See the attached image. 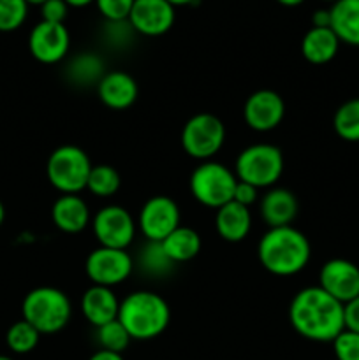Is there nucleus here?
Returning a JSON list of instances; mask_svg holds the SVG:
<instances>
[{"label": "nucleus", "instance_id": "0eeeda50", "mask_svg": "<svg viewBox=\"0 0 359 360\" xmlns=\"http://www.w3.org/2000/svg\"><path fill=\"white\" fill-rule=\"evenodd\" d=\"M236 178L234 171L220 162H201L190 174V193L203 206L218 210L224 204L231 202L234 195Z\"/></svg>", "mask_w": 359, "mask_h": 360}, {"label": "nucleus", "instance_id": "20e7f679", "mask_svg": "<svg viewBox=\"0 0 359 360\" xmlns=\"http://www.w3.org/2000/svg\"><path fill=\"white\" fill-rule=\"evenodd\" d=\"M21 315L41 334H56L70 322L73 304L69 295L60 288L37 287L25 295Z\"/></svg>", "mask_w": 359, "mask_h": 360}, {"label": "nucleus", "instance_id": "6e6552de", "mask_svg": "<svg viewBox=\"0 0 359 360\" xmlns=\"http://www.w3.org/2000/svg\"><path fill=\"white\" fill-rule=\"evenodd\" d=\"M182 148L190 158L211 160L225 143V125L211 112H197L183 125Z\"/></svg>", "mask_w": 359, "mask_h": 360}, {"label": "nucleus", "instance_id": "9d476101", "mask_svg": "<svg viewBox=\"0 0 359 360\" xmlns=\"http://www.w3.org/2000/svg\"><path fill=\"white\" fill-rule=\"evenodd\" d=\"M134 260L127 250L99 248L92 250L84 260V273L92 285H101V287H116L123 283L127 278L132 274Z\"/></svg>", "mask_w": 359, "mask_h": 360}, {"label": "nucleus", "instance_id": "2f4dec72", "mask_svg": "<svg viewBox=\"0 0 359 360\" xmlns=\"http://www.w3.org/2000/svg\"><path fill=\"white\" fill-rule=\"evenodd\" d=\"M336 360H359V333L344 329L333 341Z\"/></svg>", "mask_w": 359, "mask_h": 360}, {"label": "nucleus", "instance_id": "58836bf2", "mask_svg": "<svg viewBox=\"0 0 359 360\" xmlns=\"http://www.w3.org/2000/svg\"><path fill=\"white\" fill-rule=\"evenodd\" d=\"M65 2L69 7H87L92 2H95V0H65Z\"/></svg>", "mask_w": 359, "mask_h": 360}, {"label": "nucleus", "instance_id": "4c0bfd02", "mask_svg": "<svg viewBox=\"0 0 359 360\" xmlns=\"http://www.w3.org/2000/svg\"><path fill=\"white\" fill-rule=\"evenodd\" d=\"M88 360H125L122 354H115V352H108V350H99L95 352Z\"/></svg>", "mask_w": 359, "mask_h": 360}, {"label": "nucleus", "instance_id": "39448f33", "mask_svg": "<svg viewBox=\"0 0 359 360\" xmlns=\"http://www.w3.org/2000/svg\"><path fill=\"white\" fill-rule=\"evenodd\" d=\"M284 153L270 143H257L246 146L238 155L234 174L238 181H245L256 188H271L284 174Z\"/></svg>", "mask_w": 359, "mask_h": 360}, {"label": "nucleus", "instance_id": "37998d69", "mask_svg": "<svg viewBox=\"0 0 359 360\" xmlns=\"http://www.w3.org/2000/svg\"><path fill=\"white\" fill-rule=\"evenodd\" d=\"M25 2H27L28 6H42L46 0H25Z\"/></svg>", "mask_w": 359, "mask_h": 360}, {"label": "nucleus", "instance_id": "f257e3e1", "mask_svg": "<svg viewBox=\"0 0 359 360\" xmlns=\"http://www.w3.org/2000/svg\"><path fill=\"white\" fill-rule=\"evenodd\" d=\"M289 322L301 338L315 343H333L345 329L344 304L319 285L301 288L289 304Z\"/></svg>", "mask_w": 359, "mask_h": 360}, {"label": "nucleus", "instance_id": "b1692460", "mask_svg": "<svg viewBox=\"0 0 359 360\" xmlns=\"http://www.w3.org/2000/svg\"><path fill=\"white\" fill-rule=\"evenodd\" d=\"M104 60L97 55V53L84 51L70 58L67 63L65 76L73 84L80 88H97L99 81L106 74Z\"/></svg>", "mask_w": 359, "mask_h": 360}, {"label": "nucleus", "instance_id": "a211bd4d", "mask_svg": "<svg viewBox=\"0 0 359 360\" xmlns=\"http://www.w3.org/2000/svg\"><path fill=\"white\" fill-rule=\"evenodd\" d=\"M53 224L65 234H80L92 224L90 207L76 193H62L51 206Z\"/></svg>", "mask_w": 359, "mask_h": 360}, {"label": "nucleus", "instance_id": "1a4fd4ad", "mask_svg": "<svg viewBox=\"0 0 359 360\" xmlns=\"http://www.w3.org/2000/svg\"><path fill=\"white\" fill-rule=\"evenodd\" d=\"M92 231H94L95 239L99 246L116 250H127L132 245L136 238L137 224L134 220L129 210L118 204H109V206L101 207L92 217Z\"/></svg>", "mask_w": 359, "mask_h": 360}, {"label": "nucleus", "instance_id": "423d86ee", "mask_svg": "<svg viewBox=\"0 0 359 360\" xmlns=\"http://www.w3.org/2000/svg\"><path fill=\"white\" fill-rule=\"evenodd\" d=\"M92 162L87 151L74 144H63L51 151L46 162V176L60 193H80L87 190Z\"/></svg>", "mask_w": 359, "mask_h": 360}, {"label": "nucleus", "instance_id": "a18cd8bd", "mask_svg": "<svg viewBox=\"0 0 359 360\" xmlns=\"http://www.w3.org/2000/svg\"><path fill=\"white\" fill-rule=\"evenodd\" d=\"M322 2H333L334 4V2H336V0H322Z\"/></svg>", "mask_w": 359, "mask_h": 360}, {"label": "nucleus", "instance_id": "aec40b11", "mask_svg": "<svg viewBox=\"0 0 359 360\" xmlns=\"http://www.w3.org/2000/svg\"><path fill=\"white\" fill-rule=\"evenodd\" d=\"M215 229L217 234L227 243H239L252 231V213L250 207L231 202L218 207L215 214Z\"/></svg>", "mask_w": 359, "mask_h": 360}, {"label": "nucleus", "instance_id": "79ce46f5", "mask_svg": "<svg viewBox=\"0 0 359 360\" xmlns=\"http://www.w3.org/2000/svg\"><path fill=\"white\" fill-rule=\"evenodd\" d=\"M4 220H6V207H4L2 200H0V227H2Z\"/></svg>", "mask_w": 359, "mask_h": 360}, {"label": "nucleus", "instance_id": "393cba45", "mask_svg": "<svg viewBox=\"0 0 359 360\" xmlns=\"http://www.w3.org/2000/svg\"><path fill=\"white\" fill-rule=\"evenodd\" d=\"M333 129L340 139L359 143V98H351L336 109L333 116Z\"/></svg>", "mask_w": 359, "mask_h": 360}, {"label": "nucleus", "instance_id": "412c9836", "mask_svg": "<svg viewBox=\"0 0 359 360\" xmlns=\"http://www.w3.org/2000/svg\"><path fill=\"white\" fill-rule=\"evenodd\" d=\"M340 49V41L331 28L312 27L301 39V55L313 65L329 63Z\"/></svg>", "mask_w": 359, "mask_h": 360}, {"label": "nucleus", "instance_id": "c756f323", "mask_svg": "<svg viewBox=\"0 0 359 360\" xmlns=\"http://www.w3.org/2000/svg\"><path fill=\"white\" fill-rule=\"evenodd\" d=\"M28 4L25 0H0V32H14L25 23Z\"/></svg>", "mask_w": 359, "mask_h": 360}, {"label": "nucleus", "instance_id": "7c9ffc66", "mask_svg": "<svg viewBox=\"0 0 359 360\" xmlns=\"http://www.w3.org/2000/svg\"><path fill=\"white\" fill-rule=\"evenodd\" d=\"M134 34L136 32H134L129 20L104 21V27H102V39L113 48H125L132 41Z\"/></svg>", "mask_w": 359, "mask_h": 360}, {"label": "nucleus", "instance_id": "4468645a", "mask_svg": "<svg viewBox=\"0 0 359 360\" xmlns=\"http://www.w3.org/2000/svg\"><path fill=\"white\" fill-rule=\"evenodd\" d=\"M319 287L347 304L359 295V267L347 259H331L320 267Z\"/></svg>", "mask_w": 359, "mask_h": 360}, {"label": "nucleus", "instance_id": "72a5a7b5", "mask_svg": "<svg viewBox=\"0 0 359 360\" xmlns=\"http://www.w3.org/2000/svg\"><path fill=\"white\" fill-rule=\"evenodd\" d=\"M69 14V6L65 0H46L41 6L42 21L48 23H63Z\"/></svg>", "mask_w": 359, "mask_h": 360}, {"label": "nucleus", "instance_id": "e433bc0d", "mask_svg": "<svg viewBox=\"0 0 359 360\" xmlns=\"http://www.w3.org/2000/svg\"><path fill=\"white\" fill-rule=\"evenodd\" d=\"M313 27L331 28V13L329 9H317L312 16Z\"/></svg>", "mask_w": 359, "mask_h": 360}, {"label": "nucleus", "instance_id": "a878e982", "mask_svg": "<svg viewBox=\"0 0 359 360\" xmlns=\"http://www.w3.org/2000/svg\"><path fill=\"white\" fill-rule=\"evenodd\" d=\"M42 334L35 329L32 323L27 320H18L13 326L7 329L6 333V345L13 354L16 355H27L37 348L39 340Z\"/></svg>", "mask_w": 359, "mask_h": 360}, {"label": "nucleus", "instance_id": "5701e85b", "mask_svg": "<svg viewBox=\"0 0 359 360\" xmlns=\"http://www.w3.org/2000/svg\"><path fill=\"white\" fill-rule=\"evenodd\" d=\"M160 245L172 264L190 262L199 255L201 248H203L199 232L185 227V225L176 227L164 241H160Z\"/></svg>", "mask_w": 359, "mask_h": 360}, {"label": "nucleus", "instance_id": "4be33fe9", "mask_svg": "<svg viewBox=\"0 0 359 360\" xmlns=\"http://www.w3.org/2000/svg\"><path fill=\"white\" fill-rule=\"evenodd\" d=\"M331 30L338 41L359 46V0H336L331 6Z\"/></svg>", "mask_w": 359, "mask_h": 360}, {"label": "nucleus", "instance_id": "c9c22d12", "mask_svg": "<svg viewBox=\"0 0 359 360\" xmlns=\"http://www.w3.org/2000/svg\"><path fill=\"white\" fill-rule=\"evenodd\" d=\"M344 319H345V329L359 333V295L347 304H344Z\"/></svg>", "mask_w": 359, "mask_h": 360}, {"label": "nucleus", "instance_id": "c85d7f7f", "mask_svg": "<svg viewBox=\"0 0 359 360\" xmlns=\"http://www.w3.org/2000/svg\"><path fill=\"white\" fill-rule=\"evenodd\" d=\"M97 341L101 345V350L123 354L130 345V336L125 327L118 322V319L97 329Z\"/></svg>", "mask_w": 359, "mask_h": 360}, {"label": "nucleus", "instance_id": "473e14b6", "mask_svg": "<svg viewBox=\"0 0 359 360\" xmlns=\"http://www.w3.org/2000/svg\"><path fill=\"white\" fill-rule=\"evenodd\" d=\"M95 6L106 21H123L129 20L134 0H95Z\"/></svg>", "mask_w": 359, "mask_h": 360}, {"label": "nucleus", "instance_id": "cd10ccee", "mask_svg": "<svg viewBox=\"0 0 359 360\" xmlns=\"http://www.w3.org/2000/svg\"><path fill=\"white\" fill-rule=\"evenodd\" d=\"M176 264L169 260L160 243L146 241L139 253V267L148 276H168Z\"/></svg>", "mask_w": 359, "mask_h": 360}, {"label": "nucleus", "instance_id": "c03bdc74", "mask_svg": "<svg viewBox=\"0 0 359 360\" xmlns=\"http://www.w3.org/2000/svg\"><path fill=\"white\" fill-rule=\"evenodd\" d=\"M0 360H14L13 357H7V355H0Z\"/></svg>", "mask_w": 359, "mask_h": 360}, {"label": "nucleus", "instance_id": "2eb2a0df", "mask_svg": "<svg viewBox=\"0 0 359 360\" xmlns=\"http://www.w3.org/2000/svg\"><path fill=\"white\" fill-rule=\"evenodd\" d=\"M175 6L168 0H134L129 23L134 32L146 37H158L171 30L175 25Z\"/></svg>", "mask_w": 359, "mask_h": 360}, {"label": "nucleus", "instance_id": "f03ea898", "mask_svg": "<svg viewBox=\"0 0 359 360\" xmlns=\"http://www.w3.org/2000/svg\"><path fill=\"white\" fill-rule=\"evenodd\" d=\"M310 257L312 246L308 238L292 225L267 229L257 245L260 266L275 276L287 278L301 273L308 266Z\"/></svg>", "mask_w": 359, "mask_h": 360}, {"label": "nucleus", "instance_id": "ddd939ff", "mask_svg": "<svg viewBox=\"0 0 359 360\" xmlns=\"http://www.w3.org/2000/svg\"><path fill=\"white\" fill-rule=\"evenodd\" d=\"M285 116V102L275 90H257L245 101L243 120L256 132H270L282 123Z\"/></svg>", "mask_w": 359, "mask_h": 360}, {"label": "nucleus", "instance_id": "ea45409f", "mask_svg": "<svg viewBox=\"0 0 359 360\" xmlns=\"http://www.w3.org/2000/svg\"><path fill=\"white\" fill-rule=\"evenodd\" d=\"M278 4H282V6L285 7H296V6H301L305 0H277Z\"/></svg>", "mask_w": 359, "mask_h": 360}, {"label": "nucleus", "instance_id": "9b49d317", "mask_svg": "<svg viewBox=\"0 0 359 360\" xmlns=\"http://www.w3.org/2000/svg\"><path fill=\"white\" fill-rule=\"evenodd\" d=\"M182 213L176 204L168 195H153L143 204L137 218V227L146 241L160 243L180 227Z\"/></svg>", "mask_w": 359, "mask_h": 360}, {"label": "nucleus", "instance_id": "f8f14e48", "mask_svg": "<svg viewBox=\"0 0 359 360\" xmlns=\"http://www.w3.org/2000/svg\"><path fill=\"white\" fill-rule=\"evenodd\" d=\"M28 49L30 55L44 65L62 62L70 49V34L65 23L39 21L28 35Z\"/></svg>", "mask_w": 359, "mask_h": 360}, {"label": "nucleus", "instance_id": "f704fd0d", "mask_svg": "<svg viewBox=\"0 0 359 360\" xmlns=\"http://www.w3.org/2000/svg\"><path fill=\"white\" fill-rule=\"evenodd\" d=\"M232 200L238 204H241V206L250 207L252 204H256L257 200H259V188H256V186L248 185V183H245V181H238L236 183Z\"/></svg>", "mask_w": 359, "mask_h": 360}, {"label": "nucleus", "instance_id": "6ab92c4d", "mask_svg": "<svg viewBox=\"0 0 359 360\" xmlns=\"http://www.w3.org/2000/svg\"><path fill=\"white\" fill-rule=\"evenodd\" d=\"M120 301L113 288L92 285L81 297V313L95 329L118 319Z\"/></svg>", "mask_w": 359, "mask_h": 360}, {"label": "nucleus", "instance_id": "dca6fc26", "mask_svg": "<svg viewBox=\"0 0 359 360\" xmlns=\"http://www.w3.org/2000/svg\"><path fill=\"white\" fill-rule=\"evenodd\" d=\"M97 95L106 108L113 111H123L137 101L139 86L130 74L123 70H109L99 81Z\"/></svg>", "mask_w": 359, "mask_h": 360}, {"label": "nucleus", "instance_id": "bb28decb", "mask_svg": "<svg viewBox=\"0 0 359 360\" xmlns=\"http://www.w3.org/2000/svg\"><path fill=\"white\" fill-rule=\"evenodd\" d=\"M120 186H122V178L113 165L99 164L92 167L87 181L88 192L101 197V199H108L118 192Z\"/></svg>", "mask_w": 359, "mask_h": 360}, {"label": "nucleus", "instance_id": "a19ab883", "mask_svg": "<svg viewBox=\"0 0 359 360\" xmlns=\"http://www.w3.org/2000/svg\"><path fill=\"white\" fill-rule=\"evenodd\" d=\"M168 2L171 4V6L178 7V6H189V4H194L196 0H168Z\"/></svg>", "mask_w": 359, "mask_h": 360}, {"label": "nucleus", "instance_id": "f3484780", "mask_svg": "<svg viewBox=\"0 0 359 360\" xmlns=\"http://www.w3.org/2000/svg\"><path fill=\"white\" fill-rule=\"evenodd\" d=\"M299 211L294 193L282 186H271L259 200V213L270 229L292 225Z\"/></svg>", "mask_w": 359, "mask_h": 360}, {"label": "nucleus", "instance_id": "7ed1b4c3", "mask_svg": "<svg viewBox=\"0 0 359 360\" xmlns=\"http://www.w3.org/2000/svg\"><path fill=\"white\" fill-rule=\"evenodd\" d=\"M118 322L130 340L150 341L160 336L171 322V308L160 294L136 290L120 301Z\"/></svg>", "mask_w": 359, "mask_h": 360}]
</instances>
